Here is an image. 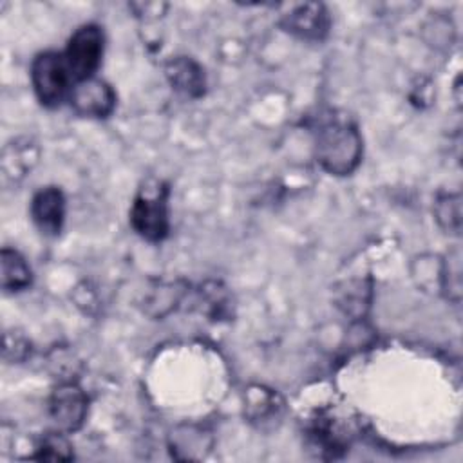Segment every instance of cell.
Here are the masks:
<instances>
[{
	"instance_id": "obj_1",
	"label": "cell",
	"mask_w": 463,
	"mask_h": 463,
	"mask_svg": "<svg viewBox=\"0 0 463 463\" xmlns=\"http://www.w3.org/2000/svg\"><path fill=\"white\" fill-rule=\"evenodd\" d=\"M315 159L329 175H349L362 163L364 139L356 121L345 112L327 110L313 127Z\"/></svg>"
},
{
	"instance_id": "obj_2",
	"label": "cell",
	"mask_w": 463,
	"mask_h": 463,
	"mask_svg": "<svg viewBox=\"0 0 463 463\" xmlns=\"http://www.w3.org/2000/svg\"><path fill=\"white\" fill-rule=\"evenodd\" d=\"M170 188L166 183L150 179L136 194L128 221L132 230L146 242H161L170 233Z\"/></svg>"
},
{
	"instance_id": "obj_3",
	"label": "cell",
	"mask_w": 463,
	"mask_h": 463,
	"mask_svg": "<svg viewBox=\"0 0 463 463\" xmlns=\"http://www.w3.org/2000/svg\"><path fill=\"white\" fill-rule=\"evenodd\" d=\"M31 85L40 105L60 107L72 90V76L61 51H42L31 61Z\"/></svg>"
},
{
	"instance_id": "obj_4",
	"label": "cell",
	"mask_w": 463,
	"mask_h": 463,
	"mask_svg": "<svg viewBox=\"0 0 463 463\" xmlns=\"http://www.w3.org/2000/svg\"><path fill=\"white\" fill-rule=\"evenodd\" d=\"M103 51L105 33L101 25L89 22L80 25L71 34L61 52L74 83L96 76V71L99 69L103 60Z\"/></svg>"
},
{
	"instance_id": "obj_5",
	"label": "cell",
	"mask_w": 463,
	"mask_h": 463,
	"mask_svg": "<svg viewBox=\"0 0 463 463\" xmlns=\"http://www.w3.org/2000/svg\"><path fill=\"white\" fill-rule=\"evenodd\" d=\"M47 414L52 429L65 434L80 430L89 414V396L74 380H61L47 398Z\"/></svg>"
},
{
	"instance_id": "obj_6",
	"label": "cell",
	"mask_w": 463,
	"mask_h": 463,
	"mask_svg": "<svg viewBox=\"0 0 463 463\" xmlns=\"http://www.w3.org/2000/svg\"><path fill=\"white\" fill-rule=\"evenodd\" d=\"M282 31L304 42H324L331 31V14L322 2H298L282 5L279 14Z\"/></svg>"
},
{
	"instance_id": "obj_7",
	"label": "cell",
	"mask_w": 463,
	"mask_h": 463,
	"mask_svg": "<svg viewBox=\"0 0 463 463\" xmlns=\"http://www.w3.org/2000/svg\"><path fill=\"white\" fill-rule=\"evenodd\" d=\"M116 103H118L116 90L109 81L98 76L74 83L69 94L71 109L78 116L92 118V119L109 118L114 112Z\"/></svg>"
},
{
	"instance_id": "obj_8",
	"label": "cell",
	"mask_w": 463,
	"mask_h": 463,
	"mask_svg": "<svg viewBox=\"0 0 463 463\" xmlns=\"http://www.w3.org/2000/svg\"><path fill=\"white\" fill-rule=\"evenodd\" d=\"M29 213L34 226L40 233L47 237H56L63 230L65 213H67V199L61 188L58 186H43L31 197Z\"/></svg>"
},
{
	"instance_id": "obj_9",
	"label": "cell",
	"mask_w": 463,
	"mask_h": 463,
	"mask_svg": "<svg viewBox=\"0 0 463 463\" xmlns=\"http://www.w3.org/2000/svg\"><path fill=\"white\" fill-rule=\"evenodd\" d=\"M168 85L188 99H199L206 94V74L199 61L190 56H174L165 63Z\"/></svg>"
},
{
	"instance_id": "obj_10",
	"label": "cell",
	"mask_w": 463,
	"mask_h": 463,
	"mask_svg": "<svg viewBox=\"0 0 463 463\" xmlns=\"http://www.w3.org/2000/svg\"><path fill=\"white\" fill-rule=\"evenodd\" d=\"M40 150L31 139H13L2 150V177L4 183L22 181L38 163Z\"/></svg>"
},
{
	"instance_id": "obj_11",
	"label": "cell",
	"mask_w": 463,
	"mask_h": 463,
	"mask_svg": "<svg viewBox=\"0 0 463 463\" xmlns=\"http://www.w3.org/2000/svg\"><path fill=\"white\" fill-rule=\"evenodd\" d=\"M335 306L353 320H364L373 297L371 279H351L338 284L333 291Z\"/></svg>"
},
{
	"instance_id": "obj_12",
	"label": "cell",
	"mask_w": 463,
	"mask_h": 463,
	"mask_svg": "<svg viewBox=\"0 0 463 463\" xmlns=\"http://www.w3.org/2000/svg\"><path fill=\"white\" fill-rule=\"evenodd\" d=\"M0 280L5 293H20L33 284V269L27 259L14 248L4 246L0 251Z\"/></svg>"
},
{
	"instance_id": "obj_13",
	"label": "cell",
	"mask_w": 463,
	"mask_h": 463,
	"mask_svg": "<svg viewBox=\"0 0 463 463\" xmlns=\"http://www.w3.org/2000/svg\"><path fill=\"white\" fill-rule=\"evenodd\" d=\"M244 398H246V405H244L246 416L253 423L271 421V420L279 418L282 412L284 403H282L280 396L264 385L248 387Z\"/></svg>"
},
{
	"instance_id": "obj_14",
	"label": "cell",
	"mask_w": 463,
	"mask_h": 463,
	"mask_svg": "<svg viewBox=\"0 0 463 463\" xmlns=\"http://www.w3.org/2000/svg\"><path fill=\"white\" fill-rule=\"evenodd\" d=\"M434 219L441 230L452 235L461 232V195L439 194L434 203Z\"/></svg>"
},
{
	"instance_id": "obj_15",
	"label": "cell",
	"mask_w": 463,
	"mask_h": 463,
	"mask_svg": "<svg viewBox=\"0 0 463 463\" xmlns=\"http://www.w3.org/2000/svg\"><path fill=\"white\" fill-rule=\"evenodd\" d=\"M33 459H51V461H65L72 459V445L65 432L52 429L45 432L36 443V452L31 456Z\"/></svg>"
},
{
	"instance_id": "obj_16",
	"label": "cell",
	"mask_w": 463,
	"mask_h": 463,
	"mask_svg": "<svg viewBox=\"0 0 463 463\" xmlns=\"http://www.w3.org/2000/svg\"><path fill=\"white\" fill-rule=\"evenodd\" d=\"M184 289L179 282L174 284H159L146 298H145V311L152 317H165L181 302Z\"/></svg>"
},
{
	"instance_id": "obj_17",
	"label": "cell",
	"mask_w": 463,
	"mask_h": 463,
	"mask_svg": "<svg viewBox=\"0 0 463 463\" xmlns=\"http://www.w3.org/2000/svg\"><path fill=\"white\" fill-rule=\"evenodd\" d=\"M203 307L212 318H222L230 311V295L221 282H208L201 288Z\"/></svg>"
},
{
	"instance_id": "obj_18",
	"label": "cell",
	"mask_w": 463,
	"mask_h": 463,
	"mask_svg": "<svg viewBox=\"0 0 463 463\" xmlns=\"http://www.w3.org/2000/svg\"><path fill=\"white\" fill-rule=\"evenodd\" d=\"M439 291L454 302H459L461 293V268H459V250L456 248L449 253L447 260H441V288Z\"/></svg>"
},
{
	"instance_id": "obj_19",
	"label": "cell",
	"mask_w": 463,
	"mask_h": 463,
	"mask_svg": "<svg viewBox=\"0 0 463 463\" xmlns=\"http://www.w3.org/2000/svg\"><path fill=\"white\" fill-rule=\"evenodd\" d=\"M31 353V342L18 331H7L4 335V360L24 362Z\"/></svg>"
},
{
	"instance_id": "obj_20",
	"label": "cell",
	"mask_w": 463,
	"mask_h": 463,
	"mask_svg": "<svg viewBox=\"0 0 463 463\" xmlns=\"http://www.w3.org/2000/svg\"><path fill=\"white\" fill-rule=\"evenodd\" d=\"M128 7L134 11L136 16L145 18V20H152V18H159L161 14H165V11L168 9V4H159V2H136V4H128Z\"/></svg>"
}]
</instances>
